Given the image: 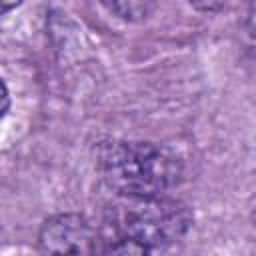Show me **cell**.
I'll return each mask as SVG.
<instances>
[{
    "instance_id": "6da1fadb",
    "label": "cell",
    "mask_w": 256,
    "mask_h": 256,
    "mask_svg": "<svg viewBox=\"0 0 256 256\" xmlns=\"http://www.w3.org/2000/svg\"><path fill=\"white\" fill-rule=\"evenodd\" d=\"M192 210L176 198L120 196L106 208L98 228L104 254H154L164 252L186 236Z\"/></svg>"
},
{
    "instance_id": "7a4b0ae2",
    "label": "cell",
    "mask_w": 256,
    "mask_h": 256,
    "mask_svg": "<svg viewBox=\"0 0 256 256\" xmlns=\"http://www.w3.org/2000/svg\"><path fill=\"white\" fill-rule=\"evenodd\" d=\"M94 158L98 174L118 196H164L184 178L182 158L164 144L104 140Z\"/></svg>"
},
{
    "instance_id": "3957f363",
    "label": "cell",
    "mask_w": 256,
    "mask_h": 256,
    "mask_svg": "<svg viewBox=\"0 0 256 256\" xmlns=\"http://www.w3.org/2000/svg\"><path fill=\"white\" fill-rule=\"evenodd\" d=\"M38 250L44 254H96L100 250L98 230L80 214H56L42 222Z\"/></svg>"
},
{
    "instance_id": "277c9868",
    "label": "cell",
    "mask_w": 256,
    "mask_h": 256,
    "mask_svg": "<svg viewBox=\"0 0 256 256\" xmlns=\"http://www.w3.org/2000/svg\"><path fill=\"white\" fill-rule=\"evenodd\" d=\"M100 2L110 14H114L124 22H142L154 12L158 0H100Z\"/></svg>"
},
{
    "instance_id": "5b68a950",
    "label": "cell",
    "mask_w": 256,
    "mask_h": 256,
    "mask_svg": "<svg viewBox=\"0 0 256 256\" xmlns=\"http://www.w3.org/2000/svg\"><path fill=\"white\" fill-rule=\"evenodd\" d=\"M192 8H196L198 12H218L222 10L230 0H188Z\"/></svg>"
},
{
    "instance_id": "8992f818",
    "label": "cell",
    "mask_w": 256,
    "mask_h": 256,
    "mask_svg": "<svg viewBox=\"0 0 256 256\" xmlns=\"http://www.w3.org/2000/svg\"><path fill=\"white\" fill-rule=\"evenodd\" d=\"M2 118L8 114V108H10V94H8V86L6 82H2Z\"/></svg>"
},
{
    "instance_id": "52a82bcc",
    "label": "cell",
    "mask_w": 256,
    "mask_h": 256,
    "mask_svg": "<svg viewBox=\"0 0 256 256\" xmlns=\"http://www.w3.org/2000/svg\"><path fill=\"white\" fill-rule=\"evenodd\" d=\"M20 2L22 0H2V14H8L12 8L20 6Z\"/></svg>"
},
{
    "instance_id": "ba28073f",
    "label": "cell",
    "mask_w": 256,
    "mask_h": 256,
    "mask_svg": "<svg viewBox=\"0 0 256 256\" xmlns=\"http://www.w3.org/2000/svg\"><path fill=\"white\" fill-rule=\"evenodd\" d=\"M250 216H252V222H254V226H256V198H254V202H252V208H250Z\"/></svg>"
}]
</instances>
